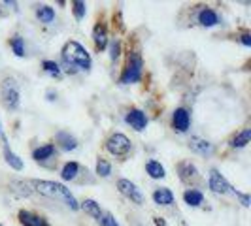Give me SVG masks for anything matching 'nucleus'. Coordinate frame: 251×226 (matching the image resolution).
I'll return each instance as SVG.
<instances>
[{"label": "nucleus", "instance_id": "29", "mask_svg": "<svg viewBox=\"0 0 251 226\" xmlns=\"http://www.w3.org/2000/svg\"><path fill=\"white\" fill-rule=\"evenodd\" d=\"M97 174L100 177H110L112 176V164L108 162L106 158H99L97 160Z\"/></svg>", "mask_w": 251, "mask_h": 226}, {"label": "nucleus", "instance_id": "7", "mask_svg": "<svg viewBox=\"0 0 251 226\" xmlns=\"http://www.w3.org/2000/svg\"><path fill=\"white\" fill-rule=\"evenodd\" d=\"M117 190L125 196V198H128L130 202H134L136 205H142L144 203V194L140 192V188L132 183V181H128V179H119L117 181Z\"/></svg>", "mask_w": 251, "mask_h": 226}, {"label": "nucleus", "instance_id": "19", "mask_svg": "<svg viewBox=\"0 0 251 226\" xmlns=\"http://www.w3.org/2000/svg\"><path fill=\"white\" fill-rule=\"evenodd\" d=\"M251 139V128H244V130H240L236 132L232 139H230V147L232 149H244L248 143H250Z\"/></svg>", "mask_w": 251, "mask_h": 226}, {"label": "nucleus", "instance_id": "16", "mask_svg": "<svg viewBox=\"0 0 251 226\" xmlns=\"http://www.w3.org/2000/svg\"><path fill=\"white\" fill-rule=\"evenodd\" d=\"M55 141H57V145L61 147L63 151H74L77 149V139L74 136H70V132H57V136H55Z\"/></svg>", "mask_w": 251, "mask_h": 226}, {"label": "nucleus", "instance_id": "26", "mask_svg": "<svg viewBox=\"0 0 251 226\" xmlns=\"http://www.w3.org/2000/svg\"><path fill=\"white\" fill-rule=\"evenodd\" d=\"M10 47L17 57H23L25 55V40L19 34H15L13 38H10Z\"/></svg>", "mask_w": 251, "mask_h": 226}, {"label": "nucleus", "instance_id": "25", "mask_svg": "<svg viewBox=\"0 0 251 226\" xmlns=\"http://www.w3.org/2000/svg\"><path fill=\"white\" fill-rule=\"evenodd\" d=\"M81 209L85 211L87 215H91L93 219H100V215H102V211H100V205L97 203L95 200H91V198H87V200H83V203H81Z\"/></svg>", "mask_w": 251, "mask_h": 226}, {"label": "nucleus", "instance_id": "24", "mask_svg": "<svg viewBox=\"0 0 251 226\" xmlns=\"http://www.w3.org/2000/svg\"><path fill=\"white\" fill-rule=\"evenodd\" d=\"M79 174V164L77 162H66L63 166V170H61V177H63V181H74L75 177Z\"/></svg>", "mask_w": 251, "mask_h": 226}, {"label": "nucleus", "instance_id": "17", "mask_svg": "<svg viewBox=\"0 0 251 226\" xmlns=\"http://www.w3.org/2000/svg\"><path fill=\"white\" fill-rule=\"evenodd\" d=\"M153 202L157 203V205H172L174 203V194H172V190L170 188H155V192H153Z\"/></svg>", "mask_w": 251, "mask_h": 226}, {"label": "nucleus", "instance_id": "9", "mask_svg": "<svg viewBox=\"0 0 251 226\" xmlns=\"http://www.w3.org/2000/svg\"><path fill=\"white\" fill-rule=\"evenodd\" d=\"M189 126H191V113H189V110L177 108L176 112L172 113V128L179 134H183V132L189 130Z\"/></svg>", "mask_w": 251, "mask_h": 226}, {"label": "nucleus", "instance_id": "18", "mask_svg": "<svg viewBox=\"0 0 251 226\" xmlns=\"http://www.w3.org/2000/svg\"><path fill=\"white\" fill-rule=\"evenodd\" d=\"M10 190H12L13 194H17V196H30L34 190H32V187H30V183L28 181H23V179H13L12 183H10Z\"/></svg>", "mask_w": 251, "mask_h": 226}, {"label": "nucleus", "instance_id": "33", "mask_svg": "<svg viewBox=\"0 0 251 226\" xmlns=\"http://www.w3.org/2000/svg\"><path fill=\"white\" fill-rule=\"evenodd\" d=\"M238 40H240V44L242 45H246V47H251V34L248 32V30H244L242 34L238 36Z\"/></svg>", "mask_w": 251, "mask_h": 226}, {"label": "nucleus", "instance_id": "20", "mask_svg": "<svg viewBox=\"0 0 251 226\" xmlns=\"http://www.w3.org/2000/svg\"><path fill=\"white\" fill-rule=\"evenodd\" d=\"M36 17L40 23L44 25H51L55 21V10L48 6V4H42V6H36Z\"/></svg>", "mask_w": 251, "mask_h": 226}, {"label": "nucleus", "instance_id": "30", "mask_svg": "<svg viewBox=\"0 0 251 226\" xmlns=\"http://www.w3.org/2000/svg\"><path fill=\"white\" fill-rule=\"evenodd\" d=\"M119 55H121V42L115 38V40H112V44H110V59L117 61Z\"/></svg>", "mask_w": 251, "mask_h": 226}, {"label": "nucleus", "instance_id": "12", "mask_svg": "<svg viewBox=\"0 0 251 226\" xmlns=\"http://www.w3.org/2000/svg\"><path fill=\"white\" fill-rule=\"evenodd\" d=\"M197 21H199V25L201 26H206V28H212V26L219 25V21H221V17H219V13L215 12L214 8H202L199 15H197Z\"/></svg>", "mask_w": 251, "mask_h": 226}, {"label": "nucleus", "instance_id": "3", "mask_svg": "<svg viewBox=\"0 0 251 226\" xmlns=\"http://www.w3.org/2000/svg\"><path fill=\"white\" fill-rule=\"evenodd\" d=\"M144 72V59L140 55V51H130L126 55V63L123 72L119 75V83L121 85H130V83H138L142 79Z\"/></svg>", "mask_w": 251, "mask_h": 226}, {"label": "nucleus", "instance_id": "28", "mask_svg": "<svg viewBox=\"0 0 251 226\" xmlns=\"http://www.w3.org/2000/svg\"><path fill=\"white\" fill-rule=\"evenodd\" d=\"M70 6H72V13H74L75 21H81L85 17V13H87V4L85 2H79V0H74Z\"/></svg>", "mask_w": 251, "mask_h": 226}, {"label": "nucleus", "instance_id": "1", "mask_svg": "<svg viewBox=\"0 0 251 226\" xmlns=\"http://www.w3.org/2000/svg\"><path fill=\"white\" fill-rule=\"evenodd\" d=\"M32 190H36L40 194L48 196V198H53V200H61L64 205H68L72 211H77L79 209V203L74 198V194L70 192V188H66L61 183H55V181H46V179H32L28 181Z\"/></svg>", "mask_w": 251, "mask_h": 226}, {"label": "nucleus", "instance_id": "32", "mask_svg": "<svg viewBox=\"0 0 251 226\" xmlns=\"http://www.w3.org/2000/svg\"><path fill=\"white\" fill-rule=\"evenodd\" d=\"M232 194H236V198L242 202V205H244V207H250V202H251L250 194H244V192H240V190H236V188H234V192H232Z\"/></svg>", "mask_w": 251, "mask_h": 226}, {"label": "nucleus", "instance_id": "8", "mask_svg": "<svg viewBox=\"0 0 251 226\" xmlns=\"http://www.w3.org/2000/svg\"><path fill=\"white\" fill-rule=\"evenodd\" d=\"M125 123L130 125V128H134L136 132H142L148 126V115L138 108H130L125 115Z\"/></svg>", "mask_w": 251, "mask_h": 226}, {"label": "nucleus", "instance_id": "10", "mask_svg": "<svg viewBox=\"0 0 251 226\" xmlns=\"http://www.w3.org/2000/svg\"><path fill=\"white\" fill-rule=\"evenodd\" d=\"M17 219H19L21 226H51L46 217L34 213V211H28V209H21L17 213Z\"/></svg>", "mask_w": 251, "mask_h": 226}, {"label": "nucleus", "instance_id": "4", "mask_svg": "<svg viewBox=\"0 0 251 226\" xmlns=\"http://www.w3.org/2000/svg\"><path fill=\"white\" fill-rule=\"evenodd\" d=\"M130 149H132L130 139L126 138L125 134H121V132H115V134H112L110 138L106 139V151L113 157L125 158L126 155L130 153Z\"/></svg>", "mask_w": 251, "mask_h": 226}, {"label": "nucleus", "instance_id": "22", "mask_svg": "<svg viewBox=\"0 0 251 226\" xmlns=\"http://www.w3.org/2000/svg\"><path fill=\"white\" fill-rule=\"evenodd\" d=\"M146 172H148V176L151 179H163L166 176V170H164V166L159 160H148L146 162Z\"/></svg>", "mask_w": 251, "mask_h": 226}, {"label": "nucleus", "instance_id": "31", "mask_svg": "<svg viewBox=\"0 0 251 226\" xmlns=\"http://www.w3.org/2000/svg\"><path fill=\"white\" fill-rule=\"evenodd\" d=\"M99 223H100V226H121L115 221V217H113L112 213H102L100 219H99Z\"/></svg>", "mask_w": 251, "mask_h": 226}, {"label": "nucleus", "instance_id": "35", "mask_svg": "<svg viewBox=\"0 0 251 226\" xmlns=\"http://www.w3.org/2000/svg\"><path fill=\"white\" fill-rule=\"evenodd\" d=\"M153 221H155V225H157V226H166V223H164L163 217H155Z\"/></svg>", "mask_w": 251, "mask_h": 226}, {"label": "nucleus", "instance_id": "11", "mask_svg": "<svg viewBox=\"0 0 251 226\" xmlns=\"http://www.w3.org/2000/svg\"><path fill=\"white\" fill-rule=\"evenodd\" d=\"M93 44H95L97 51H104L108 47V28H106L104 21H99L93 28Z\"/></svg>", "mask_w": 251, "mask_h": 226}, {"label": "nucleus", "instance_id": "5", "mask_svg": "<svg viewBox=\"0 0 251 226\" xmlns=\"http://www.w3.org/2000/svg\"><path fill=\"white\" fill-rule=\"evenodd\" d=\"M2 102L8 110H17L19 108V102H21V94H19V89L13 77H6L4 83H2Z\"/></svg>", "mask_w": 251, "mask_h": 226}, {"label": "nucleus", "instance_id": "34", "mask_svg": "<svg viewBox=\"0 0 251 226\" xmlns=\"http://www.w3.org/2000/svg\"><path fill=\"white\" fill-rule=\"evenodd\" d=\"M0 139L4 143H8V138H6V132H4V126H2V121H0Z\"/></svg>", "mask_w": 251, "mask_h": 226}, {"label": "nucleus", "instance_id": "23", "mask_svg": "<svg viewBox=\"0 0 251 226\" xmlns=\"http://www.w3.org/2000/svg\"><path fill=\"white\" fill-rule=\"evenodd\" d=\"M4 158H6V162L10 164V168L17 170V172H21V170H23V160H21V158H19L12 149H10V145H8V143H4Z\"/></svg>", "mask_w": 251, "mask_h": 226}, {"label": "nucleus", "instance_id": "27", "mask_svg": "<svg viewBox=\"0 0 251 226\" xmlns=\"http://www.w3.org/2000/svg\"><path fill=\"white\" fill-rule=\"evenodd\" d=\"M42 68H44V72H46V74H50L51 77H57V79H59V77L63 75L61 66L55 63V61H44V63H42Z\"/></svg>", "mask_w": 251, "mask_h": 226}, {"label": "nucleus", "instance_id": "6", "mask_svg": "<svg viewBox=\"0 0 251 226\" xmlns=\"http://www.w3.org/2000/svg\"><path fill=\"white\" fill-rule=\"evenodd\" d=\"M208 187L212 192L219 194V196H225V194H232L234 188L230 187V183L226 181L225 177L221 176L217 170H210V179H208Z\"/></svg>", "mask_w": 251, "mask_h": 226}, {"label": "nucleus", "instance_id": "21", "mask_svg": "<svg viewBox=\"0 0 251 226\" xmlns=\"http://www.w3.org/2000/svg\"><path fill=\"white\" fill-rule=\"evenodd\" d=\"M183 200L187 205L191 207H199L204 203V194H202L199 188H187L185 192H183Z\"/></svg>", "mask_w": 251, "mask_h": 226}, {"label": "nucleus", "instance_id": "15", "mask_svg": "<svg viewBox=\"0 0 251 226\" xmlns=\"http://www.w3.org/2000/svg\"><path fill=\"white\" fill-rule=\"evenodd\" d=\"M57 155V147L53 143H46V145H40L32 151V158L36 162H46V160H51L53 157Z\"/></svg>", "mask_w": 251, "mask_h": 226}, {"label": "nucleus", "instance_id": "2", "mask_svg": "<svg viewBox=\"0 0 251 226\" xmlns=\"http://www.w3.org/2000/svg\"><path fill=\"white\" fill-rule=\"evenodd\" d=\"M61 61L74 66L77 72H91V64H93L87 49L75 40H70L64 44L63 51H61Z\"/></svg>", "mask_w": 251, "mask_h": 226}, {"label": "nucleus", "instance_id": "14", "mask_svg": "<svg viewBox=\"0 0 251 226\" xmlns=\"http://www.w3.org/2000/svg\"><path fill=\"white\" fill-rule=\"evenodd\" d=\"M189 149L193 151V153H197V155H212L214 153V145L208 141V139H202L199 136H195V138L189 139Z\"/></svg>", "mask_w": 251, "mask_h": 226}, {"label": "nucleus", "instance_id": "13", "mask_svg": "<svg viewBox=\"0 0 251 226\" xmlns=\"http://www.w3.org/2000/svg\"><path fill=\"white\" fill-rule=\"evenodd\" d=\"M177 174H179V179H181L183 183H193V181L199 179V170H197V166L193 162H189V160L177 164Z\"/></svg>", "mask_w": 251, "mask_h": 226}, {"label": "nucleus", "instance_id": "36", "mask_svg": "<svg viewBox=\"0 0 251 226\" xmlns=\"http://www.w3.org/2000/svg\"><path fill=\"white\" fill-rule=\"evenodd\" d=\"M0 226H2V225H0Z\"/></svg>", "mask_w": 251, "mask_h": 226}]
</instances>
